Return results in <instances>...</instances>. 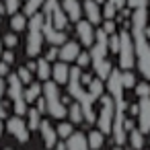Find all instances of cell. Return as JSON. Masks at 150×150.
<instances>
[{"label": "cell", "mask_w": 150, "mask_h": 150, "mask_svg": "<svg viewBox=\"0 0 150 150\" xmlns=\"http://www.w3.org/2000/svg\"><path fill=\"white\" fill-rule=\"evenodd\" d=\"M148 25V8H136L129 17V33L134 39V54L138 72L150 82V41L144 33Z\"/></svg>", "instance_id": "cell-1"}, {"label": "cell", "mask_w": 150, "mask_h": 150, "mask_svg": "<svg viewBox=\"0 0 150 150\" xmlns=\"http://www.w3.org/2000/svg\"><path fill=\"white\" fill-rule=\"evenodd\" d=\"M27 56L37 58L43 50V13H35L27 21Z\"/></svg>", "instance_id": "cell-2"}, {"label": "cell", "mask_w": 150, "mask_h": 150, "mask_svg": "<svg viewBox=\"0 0 150 150\" xmlns=\"http://www.w3.org/2000/svg\"><path fill=\"white\" fill-rule=\"evenodd\" d=\"M43 99H45V107H47V113L54 117V119H64L68 115V109L66 105L62 103V97H60V88L54 80H45L43 82V91H41Z\"/></svg>", "instance_id": "cell-3"}, {"label": "cell", "mask_w": 150, "mask_h": 150, "mask_svg": "<svg viewBox=\"0 0 150 150\" xmlns=\"http://www.w3.org/2000/svg\"><path fill=\"white\" fill-rule=\"evenodd\" d=\"M6 95L13 103V109L17 115H25L27 113V101H25V88H23V82L21 78L17 76V72H8L6 76Z\"/></svg>", "instance_id": "cell-4"}, {"label": "cell", "mask_w": 150, "mask_h": 150, "mask_svg": "<svg viewBox=\"0 0 150 150\" xmlns=\"http://www.w3.org/2000/svg\"><path fill=\"white\" fill-rule=\"evenodd\" d=\"M99 103H101V109L97 113V127L105 134V136H111V129H113V119H115V103H113V97L109 93H103L99 97Z\"/></svg>", "instance_id": "cell-5"}, {"label": "cell", "mask_w": 150, "mask_h": 150, "mask_svg": "<svg viewBox=\"0 0 150 150\" xmlns=\"http://www.w3.org/2000/svg\"><path fill=\"white\" fill-rule=\"evenodd\" d=\"M117 62L119 70H132L136 66V54H134V39L129 29L119 31V50H117Z\"/></svg>", "instance_id": "cell-6"}, {"label": "cell", "mask_w": 150, "mask_h": 150, "mask_svg": "<svg viewBox=\"0 0 150 150\" xmlns=\"http://www.w3.org/2000/svg\"><path fill=\"white\" fill-rule=\"evenodd\" d=\"M6 132L11 136H15L21 144L29 142V127H27V121L23 119V115H13V117H6Z\"/></svg>", "instance_id": "cell-7"}, {"label": "cell", "mask_w": 150, "mask_h": 150, "mask_svg": "<svg viewBox=\"0 0 150 150\" xmlns=\"http://www.w3.org/2000/svg\"><path fill=\"white\" fill-rule=\"evenodd\" d=\"M138 127L144 134H150V97L138 99V115H136Z\"/></svg>", "instance_id": "cell-8"}, {"label": "cell", "mask_w": 150, "mask_h": 150, "mask_svg": "<svg viewBox=\"0 0 150 150\" xmlns=\"http://www.w3.org/2000/svg\"><path fill=\"white\" fill-rule=\"evenodd\" d=\"M43 39L50 43V45H62L66 39H68V35H66V31H60V29H56L45 17H43Z\"/></svg>", "instance_id": "cell-9"}, {"label": "cell", "mask_w": 150, "mask_h": 150, "mask_svg": "<svg viewBox=\"0 0 150 150\" xmlns=\"http://www.w3.org/2000/svg\"><path fill=\"white\" fill-rule=\"evenodd\" d=\"M76 35H78V39H80V45H84V47H91L93 43H95V25L93 23H88L86 19L82 21H76Z\"/></svg>", "instance_id": "cell-10"}, {"label": "cell", "mask_w": 150, "mask_h": 150, "mask_svg": "<svg viewBox=\"0 0 150 150\" xmlns=\"http://www.w3.org/2000/svg\"><path fill=\"white\" fill-rule=\"evenodd\" d=\"M39 132H41V138H43V144H45V148L47 150H54L56 148V144H58V134H56V127L47 121V119H41V123H39Z\"/></svg>", "instance_id": "cell-11"}, {"label": "cell", "mask_w": 150, "mask_h": 150, "mask_svg": "<svg viewBox=\"0 0 150 150\" xmlns=\"http://www.w3.org/2000/svg\"><path fill=\"white\" fill-rule=\"evenodd\" d=\"M82 13H84L86 21H88V23H93L95 27H97V25H101V21H103L101 4H97L95 0H84V2H82Z\"/></svg>", "instance_id": "cell-12"}, {"label": "cell", "mask_w": 150, "mask_h": 150, "mask_svg": "<svg viewBox=\"0 0 150 150\" xmlns=\"http://www.w3.org/2000/svg\"><path fill=\"white\" fill-rule=\"evenodd\" d=\"M78 54H80V43H76V41H64L62 45H60V60L62 62H76V58H78Z\"/></svg>", "instance_id": "cell-13"}, {"label": "cell", "mask_w": 150, "mask_h": 150, "mask_svg": "<svg viewBox=\"0 0 150 150\" xmlns=\"http://www.w3.org/2000/svg\"><path fill=\"white\" fill-rule=\"evenodd\" d=\"M60 4H62V11L66 13L68 21H72V23L80 21V17H82V4L78 2V0H62Z\"/></svg>", "instance_id": "cell-14"}, {"label": "cell", "mask_w": 150, "mask_h": 150, "mask_svg": "<svg viewBox=\"0 0 150 150\" xmlns=\"http://www.w3.org/2000/svg\"><path fill=\"white\" fill-rule=\"evenodd\" d=\"M68 76H70V66H68V62H54V66H52V78H54V82L60 86V84H66L68 82Z\"/></svg>", "instance_id": "cell-15"}, {"label": "cell", "mask_w": 150, "mask_h": 150, "mask_svg": "<svg viewBox=\"0 0 150 150\" xmlns=\"http://www.w3.org/2000/svg\"><path fill=\"white\" fill-rule=\"evenodd\" d=\"M91 66H93L95 76H97V78H101V80H107V78H109V74L113 72V64H111L107 58H105V60H99V62H93Z\"/></svg>", "instance_id": "cell-16"}, {"label": "cell", "mask_w": 150, "mask_h": 150, "mask_svg": "<svg viewBox=\"0 0 150 150\" xmlns=\"http://www.w3.org/2000/svg\"><path fill=\"white\" fill-rule=\"evenodd\" d=\"M86 144H88V150H101L105 144V134L101 129H91L86 134Z\"/></svg>", "instance_id": "cell-17"}, {"label": "cell", "mask_w": 150, "mask_h": 150, "mask_svg": "<svg viewBox=\"0 0 150 150\" xmlns=\"http://www.w3.org/2000/svg\"><path fill=\"white\" fill-rule=\"evenodd\" d=\"M127 142H129V146H132L134 150H140V148H144V144H146V134H144L140 127H134V129L127 132Z\"/></svg>", "instance_id": "cell-18"}, {"label": "cell", "mask_w": 150, "mask_h": 150, "mask_svg": "<svg viewBox=\"0 0 150 150\" xmlns=\"http://www.w3.org/2000/svg\"><path fill=\"white\" fill-rule=\"evenodd\" d=\"M35 74L41 82L50 80L52 78V62H47L45 58H39L37 60V66H35Z\"/></svg>", "instance_id": "cell-19"}, {"label": "cell", "mask_w": 150, "mask_h": 150, "mask_svg": "<svg viewBox=\"0 0 150 150\" xmlns=\"http://www.w3.org/2000/svg\"><path fill=\"white\" fill-rule=\"evenodd\" d=\"M41 91H43V84H39V82H29L27 88H25V101H27V105H29V103H35V101L41 97Z\"/></svg>", "instance_id": "cell-20"}, {"label": "cell", "mask_w": 150, "mask_h": 150, "mask_svg": "<svg viewBox=\"0 0 150 150\" xmlns=\"http://www.w3.org/2000/svg\"><path fill=\"white\" fill-rule=\"evenodd\" d=\"M25 115H27V127H29V132L39 129V123H41V113H39V109H37V107H29Z\"/></svg>", "instance_id": "cell-21"}, {"label": "cell", "mask_w": 150, "mask_h": 150, "mask_svg": "<svg viewBox=\"0 0 150 150\" xmlns=\"http://www.w3.org/2000/svg\"><path fill=\"white\" fill-rule=\"evenodd\" d=\"M86 91L91 93V97L95 99V101H99V97L105 93V80H101V78H93L91 82H88V86H86Z\"/></svg>", "instance_id": "cell-22"}, {"label": "cell", "mask_w": 150, "mask_h": 150, "mask_svg": "<svg viewBox=\"0 0 150 150\" xmlns=\"http://www.w3.org/2000/svg\"><path fill=\"white\" fill-rule=\"evenodd\" d=\"M68 117H70V121H72L74 125H78V123H84V113H82V107H80V103H78V101L70 103Z\"/></svg>", "instance_id": "cell-23"}, {"label": "cell", "mask_w": 150, "mask_h": 150, "mask_svg": "<svg viewBox=\"0 0 150 150\" xmlns=\"http://www.w3.org/2000/svg\"><path fill=\"white\" fill-rule=\"evenodd\" d=\"M11 29H13L15 33L27 29V15H25V13H15V15H11Z\"/></svg>", "instance_id": "cell-24"}, {"label": "cell", "mask_w": 150, "mask_h": 150, "mask_svg": "<svg viewBox=\"0 0 150 150\" xmlns=\"http://www.w3.org/2000/svg\"><path fill=\"white\" fill-rule=\"evenodd\" d=\"M56 134H58L60 140L70 138V136L74 134V123H72V121H62V119H60V123L56 125Z\"/></svg>", "instance_id": "cell-25"}, {"label": "cell", "mask_w": 150, "mask_h": 150, "mask_svg": "<svg viewBox=\"0 0 150 150\" xmlns=\"http://www.w3.org/2000/svg\"><path fill=\"white\" fill-rule=\"evenodd\" d=\"M119 78H121V84H123V88H134L136 86V74L132 72V70H119Z\"/></svg>", "instance_id": "cell-26"}, {"label": "cell", "mask_w": 150, "mask_h": 150, "mask_svg": "<svg viewBox=\"0 0 150 150\" xmlns=\"http://www.w3.org/2000/svg\"><path fill=\"white\" fill-rule=\"evenodd\" d=\"M43 2H45V0H25V6H23V13H25L27 17H31V15L39 13V8L43 6Z\"/></svg>", "instance_id": "cell-27"}, {"label": "cell", "mask_w": 150, "mask_h": 150, "mask_svg": "<svg viewBox=\"0 0 150 150\" xmlns=\"http://www.w3.org/2000/svg\"><path fill=\"white\" fill-rule=\"evenodd\" d=\"M101 6H103V8H101L103 19H115V17H117V8H115V4H111V2H109V0H105Z\"/></svg>", "instance_id": "cell-28"}, {"label": "cell", "mask_w": 150, "mask_h": 150, "mask_svg": "<svg viewBox=\"0 0 150 150\" xmlns=\"http://www.w3.org/2000/svg\"><path fill=\"white\" fill-rule=\"evenodd\" d=\"M134 93H136L138 99H142V97H150V82H148V80H144V82H136Z\"/></svg>", "instance_id": "cell-29"}, {"label": "cell", "mask_w": 150, "mask_h": 150, "mask_svg": "<svg viewBox=\"0 0 150 150\" xmlns=\"http://www.w3.org/2000/svg\"><path fill=\"white\" fill-rule=\"evenodd\" d=\"M101 29L107 35H113V33H117V21L115 19H103L101 21Z\"/></svg>", "instance_id": "cell-30"}, {"label": "cell", "mask_w": 150, "mask_h": 150, "mask_svg": "<svg viewBox=\"0 0 150 150\" xmlns=\"http://www.w3.org/2000/svg\"><path fill=\"white\" fill-rule=\"evenodd\" d=\"M107 47H109V52H111V54H115V56H117V50H119V33L109 35V39H107Z\"/></svg>", "instance_id": "cell-31"}, {"label": "cell", "mask_w": 150, "mask_h": 150, "mask_svg": "<svg viewBox=\"0 0 150 150\" xmlns=\"http://www.w3.org/2000/svg\"><path fill=\"white\" fill-rule=\"evenodd\" d=\"M91 62H93V60H91V54L80 50V54H78V58H76V66H80V68H88Z\"/></svg>", "instance_id": "cell-32"}, {"label": "cell", "mask_w": 150, "mask_h": 150, "mask_svg": "<svg viewBox=\"0 0 150 150\" xmlns=\"http://www.w3.org/2000/svg\"><path fill=\"white\" fill-rule=\"evenodd\" d=\"M4 8H6V15L19 13V8H21V0H4Z\"/></svg>", "instance_id": "cell-33"}, {"label": "cell", "mask_w": 150, "mask_h": 150, "mask_svg": "<svg viewBox=\"0 0 150 150\" xmlns=\"http://www.w3.org/2000/svg\"><path fill=\"white\" fill-rule=\"evenodd\" d=\"M31 74H33V72H31L27 66H21V68L17 70V76L21 78V82H23V84H29V82H31Z\"/></svg>", "instance_id": "cell-34"}, {"label": "cell", "mask_w": 150, "mask_h": 150, "mask_svg": "<svg viewBox=\"0 0 150 150\" xmlns=\"http://www.w3.org/2000/svg\"><path fill=\"white\" fill-rule=\"evenodd\" d=\"M148 2L150 0H125V6L136 11V8H148Z\"/></svg>", "instance_id": "cell-35"}, {"label": "cell", "mask_w": 150, "mask_h": 150, "mask_svg": "<svg viewBox=\"0 0 150 150\" xmlns=\"http://www.w3.org/2000/svg\"><path fill=\"white\" fill-rule=\"evenodd\" d=\"M2 43H4L8 50L17 47V43H19V39H17V33H6V35L2 37Z\"/></svg>", "instance_id": "cell-36"}, {"label": "cell", "mask_w": 150, "mask_h": 150, "mask_svg": "<svg viewBox=\"0 0 150 150\" xmlns=\"http://www.w3.org/2000/svg\"><path fill=\"white\" fill-rule=\"evenodd\" d=\"M58 56H60V47H58V45H52V47L45 52V56H43V58H45L47 62H56V60H58Z\"/></svg>", "instance_id": "cell-37"}, {"label": "cell", "mask_w": 150, "mask_h": 150, "mask_svg": "<svg viewBox=\"0 0 150 150\" xmlns=\"http://www.w3.org/2000/svg\"><path fill=\"white\" fill-rule=\"evenodd\" d=\"M123 127H125V132H129V129H134V127H138V121H136V117H125L123 119Z\"/></svg>", "instance_id": "cell-38"}, {"label": "cell", "mask_w": 150, "mask_h": 150, "mask_svg": "<svg viewBox=\"0 0 150 150\" xmlns=\"http://www.w3.org/2000/svg\"><path fill=\"white\" fill-rule=\"evenodd\" d=\"M0 58H2V62H6V64H13V62H15V54H13V50L2 52V54H0Z\"/></svg>", "instance_id": "cell-39"}, {"label": "cell", "mask_w": 150, "mask_h": 150, "mask_svg": "<svg viewBox=\"0 0 150 150\" xmlns=\"http://www.w3.org/2000/svg\"><path fill=\"white\" fill-rule=\"evenodd\" d=\"M8 72H11V64H6V62L0 60V76L6 78V76H8Z\"/></svg>", "instance_id": "cell-40"}, {"label": "cell", "mask_w": 150, "mask_h": 150, "mask_svg": "<svg viewBox=\"0 0 150 150\" xmlns=\"http://www.w3.org/2000/svg\"><path fill=\"white\" fill-rule=\"evenodd\" d=\"M95 76L91 74V72H80V82H82V86H88V82L93 80Z\"/></svg>", "instance_id": "cell-41"}, {"label": "cell", "mask_w": 150, "mask_h": 150, "mask_svg": "<svg viewBox=\"0 0 150 150\" xmlns=\"http://www.w3.org/2000/svg\"><path fill=\"white\" fill-rule=\"evenodd\" d=\"M35 107L39 109V113H47V107H45V99H43V95L35 101Z\"/></svg>", "instance_id": "cell-42"}, {"label": "cell", "mask_w": 150, "mask_h": 150, "mask_svg": "<svg viewBox=\"0 0 150 150\" xmlns=\"http://www.w3.org/2000/svg\"><path fill=\"white\" fill-rule=\"evenodd\" d=\"M127 111H129L132 117H136L138 115V103H127Z\"/></svg>", "instance_id": "cell-43"}, {"label": "cell", "mask_w": 150, "mask_h": 150, "mask_svg": "<svg viewBox=\"0 0 150 150\" xmlns=\"http://www.w3.org/2000/svg\"><path fill=\"white\" fill-rule=\"evenodd\" d=\"M109 2H111V4H115V8H117V11H121V8L125 6V0H109Z\"/></svg>", "instance_id": "cell-44"}, {"label": "cell", "mask_w": 150, "mask_h": 150, "mask_svg": "<svg viewBox=\"0 0 150 150\" xmlns=\"http://www.w3.org/2000/svg\"><path fill=\"white\" fill-rule=\"evenodd\" d=\"M35 66H37V60H29V62H27V68H29L31 72H35Z\"/></svg>", "instance_id": "cell-45"}, {"label": "cell", "mask_w": 150, "mask_h": 150, "mask_svg": "<svg viewBox=\"0 0 150 150\" xmlns=\"http://www.w3.org/2000/svg\"><path fill=\"white\" fill-rule=\"evenodd\" d=\"M6 13V8H4V2H0V15H4Z\"/></svg>", "instance_id": "cell-46"}, {"label": "cell", "mask_w": 150, "mask_h": 150, "mask_svg": "<svg viewBox=\"0 0 150 150\" xmlns=\"http://www.w3.org/2000/svg\"><path fill=\"white\" fill-rule=\"evenodd\" d=\"M113 150H123V148H121V146H117V144H115V148H113Z\"/></svg>", "instance_id": "cell-47"}, {"label": "cell", "mask_w": 150, "mask_h": 150, "mask_svg": "<svg viewBox=\"0 0 150 150\" xmlns=\"http://www.w3.org/2000/svg\"><path fill=\"white\" fill-rule=\"evenodd\" d=\"M95 2H97V4H103V2H105V0H95Z\"/></svg>", "instance_id": "cell-48"}, {"label": "cell", "mask_w": 150, "mask_h": 150, "mask_svg": "<svg viewBox=\"0 0 150 150\" xmlns=\"http://www.w3.org/2000/svg\"><path fill=\"white\" fill-rule=\"evenodd\" d=\"M148 25H150V11H148Z\"/></svg>", "instance_id": "cell-49"}, {"label": "cell", "mask_w": 150, "mask_h": 150, "mask_svg": "<svg viewBox=\"0 0 150 150\" xmlns=\"http://www.w3.org/2000/svg\"><path fill=\"white\" fill-rule=\"evenodd\" d=\"M0 54H2V41H0Z\"/></svg>", "instance_id": "cell-50"}, {"label": "cell", "mask_w": 150, "mask_h": 150, "mask_svg": "<svg viewBox=\"0 0 150 150\" xmlns=\"http://www.w3.org/2000/svg\"><path fill=\"white\" fill-rule=\"evenodd\" d=\"M140 150H150V148H140Z\"/></svg>", "instance_id": "cell-51"}, {"label": "cell", "mask_w": 150, "mask_h": 150, "mask_svg": "<svg viewBox=\"0 0 150 150\" xmlns=\"http://www.w3.org/2000/svg\"><path fill=\"white\" fill-rule=\"evenodd\" d=\"M148 144H150V136H148Z\"/></svg>", "instance_id": "cell-52"}, {"label": "cell", "mask_w": 150, "mask_h": 150, "mask_svg": "<svg viewBox=\"0 0 150 150\" xmlns=\"http://www.w3.org/2000/svg\"><path fill=\"white\" fill-rule=\"evenodd\" d=\"M4 150H13V148H4Z\"/></svg>", "instance_id": "cell-53"}]
</instances>
